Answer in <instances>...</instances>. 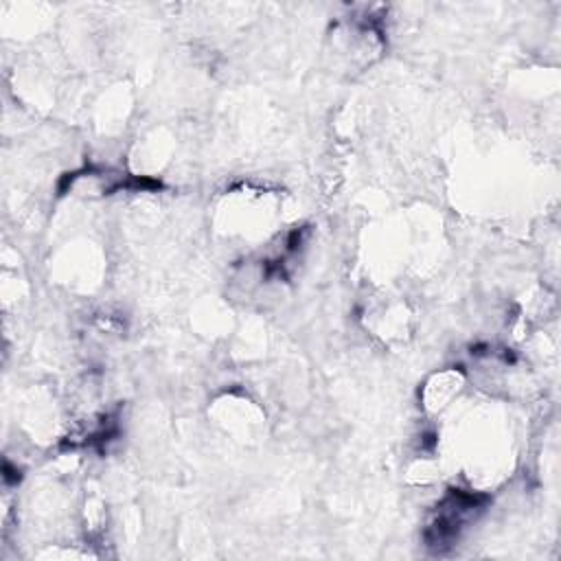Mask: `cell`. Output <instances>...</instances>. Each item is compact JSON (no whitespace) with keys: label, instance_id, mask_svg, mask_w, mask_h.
Returning a JSON list of instances; mask_svg holds the SVG:
<instances>
[{"label":"cell","instance_id":"1","mask_svg":"<svg viewBox=\"0 0 561 561\" xmlns=\"http://www.w3.org/2000/svg\"><path fill=\"white\" fill-rule=\"evenodd\" d=\"M484 502H486L484 495L462 491V489H451L443 497V502L436 506V513L425 528L427 546L434 548L436 552H443L445 548H449L460 537L465 524L473 519L478 511H482Z\"/></svg>","mask_w":561,"mask_h":561}]
</instances>
